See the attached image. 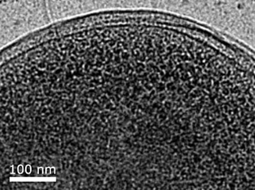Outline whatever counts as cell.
<instances>
[{
    "instance_id": "6da1fadb",
    "label": "cell",
    "mask_w": 255,
    "mask_h": 190,
    "mask_svg": "<svg viewBox=\"0 0 255 190\" xmlns=\"http://www.w3.org/2000/svg\"><path fill=\"white\" fill-rule=\"evenodd\" d=\"M108 111L123 190H180L208 107L176 15L128 11Z\"/></svg>"
}]
</instances>
